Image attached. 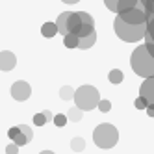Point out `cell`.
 Instances as JSON below:
<instances>
[{"label": "cell", "mask_w": 154, "mask_h": 154, "mask_svg": "<svg viewBox=\"0 0 154 154\" xmlns=\"http://www.w3.org/2000/svg\"><path fill=\"white\" fill-rule=\"evenodd\" d=\"M98 109H100L102 113H108L109 109H112V102L109 100H104V98H100V102H98V106H97Z\"/></svg>", "instance_id": "44dd1931"}, {"label": "cell", "mask_w": 154, "mask_h": 154, "mask_svg": "<svg viewBox=\"0 0 154 154\" xmlns=\"http://www.w3.org/2000/svg\"><path fill=\"white\" fill-rule=\"evenodd\" d=\"M72 100L76 102V108H80L82 112H91V109L97 108L98 102H100V93H98L97 87L85 84V85H80L78 89L74 91Z\"/></svg>", "instance_id": "7a4b0ae2"}, {"label": "cell", "mask_w": 154, "mask_h": 154, "mask_svg": "<svg viewBox=\"0 0 154 154\" xmlns=\"http://www.w3.org/2000/svg\"><path fill=\"white\" fill-rule=\"evenodd\" d=\"M95 43H97V32H93V34H89V35L82 37V39H80V47H78V48L87 50V48H91V47L95 45Z\"/></svg>", "instance_id": "7c38bea8"}, {"label": "cell", "mask_w": 154, "mask_h": 154, "mask_svg": "<svg viewBox=\"0 0 154 154\" xmlns=\"http://www.w3.org/2000/svg\"><path fill=\"white\" fill-rule=\"evenodd\" d=\"M30 95H32V87H30L28 82L17 80V82L11 85V97L15 98V100L24 102V100H28V98H30Z\"/></svg>", "instance_id": "8992f818"}, {"label": "cell", "mask_w": 154, "mask_h": 154, "mask_svg": "<svg viewBox=\"0 0 154 154\" xmlns=\"http://www.w3.org/2000/svg\"><path fill=\"white\" fill-rule=\"evenodd\" d=\"M61 2H65V4H76V2H80V0H61Z\"/></svg>", "instance_id": "f1b7e54d"}, {"label": "cell", "mask_w": 154, "mask_h": 154, "mask_svg": "<svg viewBox=\"0 0 154 154\" xmlns=\"http://www.w3.org/2000/svg\"><path fill=\"white\" fill-rule=\"evenodd\" d=\"M134 106L137 108V109H147V106H149V102L145 100L143 97H137L136 100H134Z\"/></svg>", "instance_id": "7402d4cb"}, {"label": "cell", "mask_w": 154, "mask_h": 154, "mask_svg": "<svg viewBox=\"0 0 154 154\" xmlns=\"http://www.w3.org/2000/svg\"><path fill=\"white\" fill-rule=\"evenodd\" d=\"M41 34H43V37H54L58 34V26H56V23H45L41 26Z\"/></svg>", "instance_id": "8fae6325"}, {"label": "cell", "mask_w": 154, "mask_h": 154, "mask_svg": "<svg viewBox=\"0 0 154 154\" xmlns=\"http://www.w3.org/2000/svg\"><path fill=\"white\" fill-rule=\"evenodd\" d=\"M104 4H106V8L109 9V11L117 13V4H119V0H104Z\"/></svg>", "instance_id": "cb8c5ba5"}, {"label": "cell", "mask_w": 154, "mask_h": 154, "mask_svg": "<svg viewBox=\"0 0 154 154\" xmlns=\"http://www.w3.org/2000/svg\"><path fill=\"white\" fill-rule=\"evenodd\" d=\"M6 154H19V147L15 145V143H9V145L6 147Z\"/></svg>", "instance_id": "4316f807"}, {"label": "cell", "mask_w": 154, "mask_h": 154, "mask_svg": "<svg viewBox=\"0 0 154 154\" xmlns=\"http://www.w3.org/2000/svg\"><path fill=\"white\" fill-rule=\"evenodd\" d=\"M139 2H141V0H119V4H117V13L128 11V9H132V8H139Z\"/></svg>", "instance_id": "30bf717a"}, {"label": "cell", "mask_w": 154, "mask_h": 154, "mask_svg": "<svg viewBox=\"0 0 154 154\" xmlns=\"http://www.w3.org/2000/svg\"><path fill=\"white\" fill-rule=\"evenodd\" d=\"M82 117H84V112H82L80 108H76V106H72L69 112H67V119L72 121V123H78V121H82Z\"/></svg>", "instance_id": "5bb4252c"}, {"label": "cell", "mask_w": 154, "mask_h": 154, "mask_svg": "<svg viewBox=\"0 0 154 154\" xmlns=\"http://www.w3.org/2000/svg\"><path fill=\"white\" fill-rule=\"evenodd\" d=\"M71 149H72L74 152H82V150L85 149L84 137H72V139H71Z\"/></svg>", "instance_id": "e0dca14e"}, {"label": "cell", "mask_w": 154, "mask_h": 154, "mask_svg": "<svg viewBox=\"0 0 154 154\" xmlns=\"http://www.w3.org/2000/svg\"><path fill=\"white\" fill-rule=\"evenodd\" d=\"M139 97H143L149 104H154V76L145 78V82L139 87Z\"/></svg>", "instance_id": "ba28073f"}, {"label": "cell", "mask_w": 154, "mask_h": 154, "mask_svg": "<svg viewBox=\"0 0 154 154\" xmlns=\"http://www.w3.org/2000/svg\"><path fill=\"white\" fill-rule=\"evenodd\" d=\"M117 17L126 24H147V15L141 8H132L128 11L117 13Z\"/></svg>", "instance_id": "5b68a950"}, {"label": "cell", "mask_w": 154, "mask_h": 154, "mask_svg": "<svg viewBox=\"0 0 154 154\" xmlns=\"http://www.w3.org/2000/svg\"><path fill=\"white\" fill-rule=\"evenodd\" d=\"M130 65H132V71H134L137 76H143V78H152L154 76V58L147 52L145 45L137 47L134 52H132Z\"/></svg>", "instance_id": "6da1fadb"}, {"label": "cell", "mask_w": 154, "mask_h": 154, "mask_svg": "<svg viewBox=\"0 0 154 154\" xmlns=\"http://www.w3.org/2000/svg\"><path fill=\"white\" fill-rule=\"evenodd\" d=\"M147 35L154 41V13L147 15Z\"/></svg>", "instance_id": "ac0fdd59"}, {"label": "cell", "mask_w": 154, "mask_h": 154, "mask_svg": "<svg viewBox=\"0 0 154 154\" xmlns=\"http://www.w3.org/2000/svg\"><path fill=\"white\" fill-rule=\"evenodd\" d=\"M19 132H20V128H19V126H11V128L8 130V137L13 141V139H15V137L19 136Z\"/></svg>", "instance_id": "484cf974"}, {"label": "cell", "mask_w": 154, "mask_h": 154, "mask_svg": "<svg viewBox=\"0 0 154 154\" xmlns=\"http://www.w3.org/2000/svg\"><path fill=\"white\" fill-rule=\"evenodd\" d=\"M15 65H17V58H15L13 52H9V50L0 52V71H4V72L13 71Z\"/></svg>", "instance_id": "52a82bcc"}, {"label": "cell", "mask_w": 154, "mask_h": 154, "mask_svg": "<svg viewBox=\"0 0 154 154\" xmlns=\"http://www.w3.org/2000/svg\"><path fill=\"white\" fill-rule=\"evenodd\" d=\"M67 17H69V11H63V13L58 17V20H56V26H58V34H61L63 37L69 34V32H67Z\"/></svg>", "instance_id": "9c48e42d"}, {"label": "cell", "mask_w": 154, "mask_h": 154, "mask_svg": "<svg viewBox=\"0 0 154 154\" xmlns=\"http://www.w3.org/2000/svg\"><path fill=\"white\" fill-rule=\"evenodd\" d=\"M47 123H48V119H47L45 112H41V113H35V115H34V125H35V126H45Z\"/></svg>", "instance_id": "d6986e66"}, {"label": "cell", "mask_w": 154, "mask_h": 154, "mask_svg": "<svg viewBox=\"0 0 154 154\" xmlns=\"http://www.w3.org/2000/svg\"><path fill=\"white\" fill-rule=\"evenodd\" d=\"M74 91L76 89H72L71 85H63L60 89V98H61V100H72V98H74Z\"/></svg>", "instance_id": "2e32d148"}, {"label": "cell", "mask_w": 154, "mask_h": 154, "mask_svg": "<svg viewBox=\"0 0 154 154\" xmlns=\"http://www.w3.org/2000/svg\"><path fill=\"white\" fill-rule=\"evenodd\" d=\"M113 30L119 39H123L126 43H137L139 39L145 37L147 34V24H126L119 17H115Z\"/></svg>", "instance_id": "3957f363"}, {"label": "cell", "mask_w": 154, "mask_h": 154, "mask_svg": "<svg viewBox=\"0 0 154 154\" xmlns=\"http://www.w3.org/2000/svg\"><path fill=\"white\" fill-rule=\"evenodd\" d=\"M108 78H109V82H112V84H121V82H123L125 80V74H123V71H121V69H112V71H109V74H108Z\"/></svg>", "instance_id": "9a60e30c"}, {"label": "cell", "mask_w": 154, "mask_h": 154, "mask_svg": "<svg viewBox=\"0 0 154 154\" xmlns=\"http://www.w3.org/2000/svg\"><path fill=\"white\" fill-rule=\"evenodd\" d=\"M54 125H56V126H65V125H67V115H63V113H58V115H54Z\"/></svg>", "instance_id": "ffe728a7"}, {"label": "cell", "mask_w": 154, "mask_h": 154, "mask_svg": "<svg viewBox=\"0 0 154 154\" xmlns=\"http://www.w3.org/2000/svg\"><path fill=\"white\" fill-rule=\"evenodd\" d=\"M93 141L98 149H113L119 141V132L113 125L102 123L93 130Z\"/></svg>", "instance_id": "277c9868"}, {"label": "cell", "mask_w": 154, "mask_h": 154, "mask_svg": "<svg viewBox=\"0 0 154 154\" xmlns=\"http://www.w3.org/2000/svg\"><path fill=\"white\" fill-rule=\"evenodd\" d=\"M145 112H147V115H149V117H154V104H149Z\"/></svg>", "instance_id": "83f0119b"}, {"label": "cell", "mask_w": 154, "mask_h": 154, "mask_svg": "<svg viewBox=\"0 0 154 154\" xmlns=\"http://www.w3.org/2000/svg\"><path fill=\"white\" fill-rule=\"evenodd\" d=\"M19 128H20V132H24V134H26V137L32 141V139H34V132H32V128L28 126V125H19Z\"/></svg>", "instance_id": "603a6c76"}, {"label": "cell", "mask_w": 154, "mask_h": 154, "mask_svg": "<svg viewBox=\"0 0 154 154\" xmlns=\"http://www.w3.org/2000/svg\"><path fill=\"white\" fill-rule=\"evenodd\" d=\"M63 43H65V47H67V48H78L80 47V37L74 35V34H67V35L63 37Z\"/></svg>", "instance_id": "4fadbf2b"}, {"label": "cell", "mask_w": 154, "mask_h": 154, "mask_svg": "<svg viewBox=\"0 0 154 154\" xmlns=\"http://www.w3.org/2000/svg\"><path fill=\"white\" fill-rule=\"evenodd\" d=\"M145 37H147V43H145V47H147V52H149L150 56L154 58V41H152V39H150L147 34H145Z\"/></svg>", "instance_id": "d4e9b609"}, {"label": "cell", "mask_w": 154, "mask_h": 154, "mask_svg": "<svg viewBox=\"0 0 154 154\" xmlns=\"http://www.w3.org/2000/svg\"><path fill=\"white\" fill-rule=\"evenodd\" d=\"M39 154H54V152H52V150H41Z\"/></svg>", "instance_id": "f546056e"}]
</instances>
